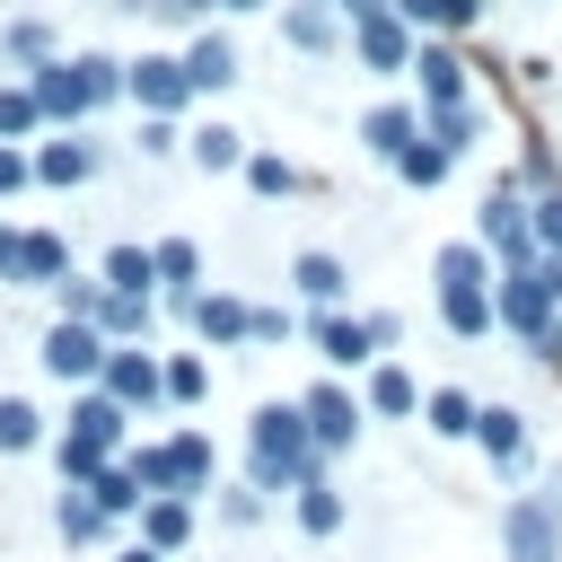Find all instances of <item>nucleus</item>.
<instances>
[{
  "mask_svg": "<svg viewBox=\"0 0 562 562\" xmlns=\"http://www.w3.org/2000/svg\"><path fill=\"white\" fill-rule=\"evenodd\" d=\"M325 465H334V457L307 439L299 395H290V404L272 395V404H255V413H246V483H255V492H299V483H316Z\"/></svg>",
  "mask_w": 562,
  "mask_h": 562,
  "instance_id": "obj_1",
  "label": "nucleus"
},
{
  "mask_svg": "<svg viewBox=\"0 0 562 562\" xmlns=\"http://www.w3.org/2000/svg\"><path fill=\"white\" fill-rule=\"evenodd\" d=\"M123 448H132V413H123L105 386H79L44 457H53V474H61V483H88V474H105Z\"/></svg>",
  "mask_w": 562,
  "mask_h": 562,
  "instance_id": "obj_2",
  "label": "nucleus"
},
{
  "mask_svg": "<svg viewBox=\"0 0 562 562\" xmlns=\"http://www.w3.org/2000/svg\"><path fill=\"white\" fill-rule=\"evenodd\" d=\"M501 562H562V474H536L501 509Z\"/></svg>",
  "mask_w": 562,
  "mask_h": 562,
  "instance_id": "obj_3",
  "label": "nucleus"
},
{
  "mask_svg": "<svg viewBox=\"0 0 562 562\" xmlns=\"http://www.w3.org/2000/svg\"><path fill=\"white\" fill-rule=\"evenodd\" d=\"M474 448H483V465H492L509 492H527V483L544 474V457H536V430H527V413H518V404H483V422H474Z\"/></svg>",
  "mask_w": 562,
  "mask_h": 562,
  "instance_id": "obj_4",
  "label": "nucleus"
},
{
  "mask_svg": "<svg viewBox=\"0 0 562 562\" xmlns=\"http://www.w3.org/2000/svg\"><path fill=\"white\" fill-rule=\"evenodd\" d=\"M474 237L492 246V263L501 272H527L544 246H536V220H527V193H509V184H492L483 202H474Z\"/></svg>",
  "mask_w": 562,
  "mask_h": 562,
  "instance_id": "obj_5",
  "label": "nucleus"
},
{
  "mask_svg": "<svg viewBox=\"0 0 562 562\" xmlns=\"http://www.w3.org/2000/svg\"><path fill=\"white\" fill-rule=\"evenodd\" d=\"M105 351H114V342H105L97 325H70V316H53V325L35 334V360H44V378H61L70 395L105 378Z\"/></svg>",
  "mask_w": 562,
  "mask_h": 562,
  "instance_id": "obj_6",
  "label": "nucleus"
},
{
  "mask_svg": "<svg viewBox=\"0 0 562 562\" xmlns=\"http://www.w3.org/2000/svg\"><path fill=\"white\" fill-rule=\"evenodd\" d=\"M299 413H307V439H316L325 457H351L360 430H369V404H360V386H342V378H316V386L299 395Z\"/></svg>",
  "mask_w": 562,
  "mask_h": 562,
  "instance_id": "obj_7",
  "label": "nucleus"
},
{
  "mask_svg": "<svg viewBox=\"0 0 562 562\" xmlns=\"http://www.w3.org/2000/svg\"><path fill=\"white\" fill-rule=\"evenodd\" d=\"M132 422L140 413H167V351H140V342H114L105 351V378H97Z\"/></svg>",
  "mask_w": 562,
  "mask_h": 562,
  "instance_id": "obj_8",
  "label": "nucleus"
},
{
  "mask_svg": "<svg viewBox=\"0 0 562 562\" xmlns=\"http://www.w3.org/2000/svg\"><path fill=\"white\" fill-rule=\"evenodd\" d=\"M123 97L140 105V114H193V70H184V53H140L132 70H123Z\"/></svg>",
  "mask_w": 562,
  "mask_h": 562,
  "instance_id": "obj_9",
  "label": "nucleus"
},
{
  "mask_svg": "<svg viewBox=\"0 0 562 562\" xmlns=\"http://www.w3.org/2000/svg\"><path fill=\"white\" fill-rule=\"evenodd\" d=\"M105 176V140L79 123V132H44L35 140V184H53V193H79V184H97Z\"/></svg>",
  "mask_w": 562,
  "mask_h": 562,
  "instance_id": "obj_10",
  "label": "nucleus"
},
{
  "mask_svg": "<svg viewBox=\"0 0 562 562\" xmlns=\"http://www.w3.org/2000/svg\"><path fill=\"white\" fill-rule=\"evenodd\" d=\"M413 53H422V35H413L395 9H378V18H360V26H351V61H360V70H378V79H413Z\"/></svg>",
  "mask_w": 562,
  "mask_h": 562,
  "instance_id": "obj_11",
  "label": "nucleus"
},
{
  "mask_svg": "<svg viewBox=\"0 0 562 562\" xmlns=\"http://www.w3.org/2000/svg\"><path fill=\"white\" fill-rule=\"evenodd\" d=\"M413 97H422V105H465V97H474V70H465V44H457V35H422V53H413Z\"/></svg>",
  "mask_w": 562,
  "mask_h": 562,
  "instance_id": "obj_12",
  "label": "nucleus"
},
{
  "mask_svg": "<svg viewBox=\"0 0 562 562\" xmlns=\"http://www.w3.org/2000/svg\"><path fill=\"white\" fill-rule=\"evenodd\" d=\"M307 351L342 378V369H378V342H369V316L360 307H325V316H307Z\"/></svg>",
  "mask_w": 562,
  "mask_h": 562,
  "instance_id": "obj_13",
  "label": "nucleus"
},
{
  "mask_svg": "<svg viewBox=\"0 0 562 562\" xmlns=\"http://www.w3.org/2000/svg\"><path fill=\"white\" fill-rule=\"evenodd\" d=\"M281 44H290V53H307V61L351 53V18H342L334 0H281Z\"/></svg>",
  "mask_w": 562,
  "mask_h": 562,
  "instance_id": "obj_14",
  "label": "nucleus"
},
{
  "mask_svg": "<svg viewBox=\"0 0 562 562\" xmlns=\"http://www.w3.org/2000/svg\"><path fill=\"white\" fill-rule=\"evenodd\" d=\"M26 88H35V105H44V132H79V123L97 114V105H88V79H79V53L26 70Z\"/></svg>",
  "mask_w": 562,
  "mask_h": 562,
  "instance_id": "obj_15",
  "label": "nucleus"
},
{
  "mask_svg": "<svg viewBox=\"0 0 562 562\" xmlns=\"http://www.w3.org/2000/svg\"><path fill=\"white\" fill-rule=\"evenodd\" d=\"M149 255H158V316L193 325V299H202V246H193V237H149Z\"/></svg>",
  "mask_w": 562,
  "mask_h": 562,
  "instance_id": "obj_16",
  "label": "nucleus"
},
{
  "mask_svg": "<svg viewBox=\"0 0 562 562\" xmlns=\"http://www.w3.org/2000/svg\"><path fill=\"white\" fill-rule=\"evenodd\" d=\"M492 316H501V334H509V342H527L536 325H553V316H562V299H553V290L536 281V263H527V272H501V281H492Z\"/></svg>",
  "mask_w": 562,
  "mask_h": 562,
  "instance_id": "obj_17",
  "label": "nucleus"
},
{
  "mask_svg": "<svg viewBox=\"0 0 562 562\" xmlns=\"http://www.w3.org/2000/svg\"><path fill=\"white\" fill-rule=\"evenodd\" d=\"M184 334H193L202 351H246V342H255V299H246V290H202Z\"/></svg>",
  "mask_w": 562,
  "mask_h": 562,
  "instance_id": "obj_18",
  "label": "nucleus"
},
{
  "mask_svg": "<svg viewBox=\"0 0 562 562\" xmlns=\"http://www.w3.org/2000/svg\"><path fill=\"white\" fill-rule=\"evenodd\" d=\"M176 53H184V70H193V97H228V88L246 79V53H237L228 26H202V35H184Z\"/></svg>",
  "mask_w": 562,
  "mask_h": 562,
  "instance_id": "obj_19",
  "label": "nucleus"
},
{
  "mask_svg": "<svg viewBox=\"0 0 562 562\" xmlns=\"http://www.w3.org/2000/svg\"><path fill=\"white\" fill-rule=\"evenodd\" d=\"M430 299H439V325H448L457 342H483V334H501V316H492V281L430 272Z\"/></svg>",
  "mask_w": 562,
  "mask_h": 562,
  "instance_id": "obj_20",
  "label": "nucleus"
},
{
  "mask_svg": "<svg viewBox=\"0 0 562 562\" xmlns=\"http://www.w3.org/2000/svg\"><path fill=\"white\" fill-rule=\"evenodd\" d=\"M413 140H422V97H378V105L360 114V149H369L378 167H395Z\"/></svg>",
  "mask_w": 562,
  "mask_h": 562,
  "instance_id": "obj_21",
  "label": "nucleus"
},
{
  "mask_svg": "<svg viewBox=\"0 0 562 562\" xmlns=\"http://www.w3.org/2000/svg\"><path fill=\"white\" fill-rule=\"evenodd\" d=\"M290 299H299L307 316H325V307H351V272H342V255H325V246H299V255H290Z\"/></svg>",
  "mask_w": 562,
  "mask_h": 562,
  "instance_id": "obj_22",
  "label": "nucleus"
},
{
  "mask_svg": "<svg viewBox=\"0 0 562 562\" xmlns=\"http://www.w3.org/2000/svg\"><path fill=\"white\" fill-rule=\"evenodd\" d=\"M167 448V492H184V501H202V492H220V448H211V430H167L158 439Z\"/></svg>",
  "mask_w": 562,
  "mask_h": 562,
  "instance_id": "obj_23",
  "label": "nucleus"
},
{
  "mask_svg": "<svg viewBox=\"0 0 562 562\" xmlns=\"http://www.w3.org/2000/svg\"><path fill=\"white\" fill-rule=\"evenodd\" d=\"M422 378L404 369V360H378L369 378H360V404H369V422H422Z\"/></svg>",
  "mask_w": 562,
  "mask_h": 562,
  "instance_id": "obj_24",
  "label": "nucleus"
},
{
  "mask_svg": "<svg viewBox=\"0 0 562 562\" xmlns=\"http://www.w3.org/2000/svg\"><path fill=\"white\" fill-rule=\"evenodd\" d=\"M53 536H61L70 553H97V544H123V536H114V518H105V509L88 501V483H61V492H53Z\"/></svg>",
  "mask_w": 562,
  "mask_h": 562,
  "instance_id": "obj_25",
  "label": "nucleus"
},
{
  "mask_svg": "<svg viewBox=\"0 0 562 562\" xmlns=\"http://www.w3.org/2000/svg\"><path fill=\"white\" fill-rule=\"evenodd\" d=\"M193 527H202V509H193L184 492H158V501H149L140 518H132V536H140L149 553H167V562H176V553L193 544Z\"/></svg>",
  "mask_w": 562,
  "mask_h": 562,
  "instance_id": "obj_26",
  "label": "nucleus"
},
{
  "mask_svg": "<svg viewBox=\"0 0 562 562\" xmlns=\"http://www.w3.org/2000/svg\"><path fill=\"white\" fill-rule=\"evenodd\" d=\"M0 61H9L18 79H26V70H44V61H61L53 18H35V9H26V18H9V26H0Z\"/></svg>",
  "mask_w": 562,
  "mask_h": 562,
  "instance_id": "obj_27",
  "label": "nucleus"
},
{
  "mask_svg": "<svg viewBox=\"0 0 562 562\" xmlns=\"http://www.w3.org/2000/svg\"><path fill=\"white\" fill-rule=\"evenodd\" d=\"M97 281H105V290H123V299H158V255H149L140 237H114V246H105V263H97Z\"/></svg>",
  "mask_w": 562,
  "mask_h": 562,
  "instance_id": "obj_28",
  "label": "nucleus"
},
{
  "mask_svg": "<svg viewBox=\"0 0 562 562\" xmlns=\"http://www.w3.org/2000/svg\"><path fill=\"white\" fill-rule=\"evenodd\" d=\"M386 9H395L413 35H457V44L483 26V0H386Z\"/></svg>",
  "mask_w": 562,
  "mask_h": 562,
  "instance_id": "obj_29",
  "label": "nucleus"
},
{
  "mask_svg": "<svg viewBox=\"0 0 562 562\" xmlns=\"http://www.w3.org/2000/svg\"><path fill=\"white\" fill-rule=\"evenodd\" d=\"M246 193H263V202H290V193H325V176H299L281 149H246Z\"/></svg>",
  "mask_w": 562,
  "mask_h": 562,
  "instance_id": "obj_30",
  "label": "nucleus"
},
{
  "mask_svg": "<svg viewBox=\"0 0 562 562\" xmlns=\"http://www.w3.org/2000/svg\"><path fill=\"white\" fill-rule=\"evenodd\" d=\"M53 413H35V395H0V457H35V448H53Z\"/></svg>",
  "mask_w": 562,
  "mask_h": 562,
  "instance_id": "obj_31",
  "label": "nucleus"
},
{
  "mask_svg": "<svg viewBox=\"0 0 562 562\" xmlns=\"http://www.w3.org/2000/svg\"><path fill=\"white\" fill-rule=\"evenodd\" d=\"M184 158H193L202 176H237V167H246V132H237V123H193V132H184Z\"/></svg>",
  "mask_w": 562,
  "mask_h": 562,
  "instance_id": "obj_32",
  "label": "nucleus"
},
{
  "mask_svg": "<svg viewBox=\"0 0 562 562\" xmlns=\"http://www.w3.org/2000/svg\"><path fill=\"white\" fill-rule=\"evenodd\" d=\"M474 422H483V395H465V386H430L422 395V430L430 439H474Z\"/></svg>",
  "mask_w": 562,
  "mask_h": 562,
  "instance_id": "obj_33",
  "label": "nucleus"
},
{
  "mask_svg": "<svg viewBox=\"0 0 562 562\" xmlns=\"http://www.w3.org/2000/svg\"><path fill=\"white\" fill-rule=\"evenodd\" d=\"M457 167H465V158H457V149H439V140L422 132V140H413V149H404V158H395L386 176H395V184H413V193H439V184H448Z\"/></svg>",
  "mask_w": 562,
  "mask_h": 562,
  "instance_id": "obj_34",
  "label": "nucleus"
},
{
  "mask_svg": "<svg viewBox=\"0 0 562 562\" xmlns=\"http://www.w3.org/2000/svg\"><path fill=\"white\" fill-rule=\"evenodd\" d=\"M290 518H299V536H307V544H325V536H342V492L316 474V483H299V492H290Z\"/></svg>",
  "mask_w": 562,
  "mask_h": 562,
  "instance_id": "obj_35",
  "label": "nucleus"
},
{
  "mask_svg": "<svg viewBox=\"0 0 562 562\" xmlns=\"http://www.w3.org/2000/svg\"><path fill=\"white\" fill-rule=\"evenodd\" d=\"M422 132H430L439 149L474 158V140H483V105H474V97H465V105H422Z\"/></svg>",
  "mask_w": 562,
  "mask_h": 562,
  "instance_id": "obj_36",
  "label": "nucleus"
},
{
  "mask_svg": "<svg viewBox=\"0 0 562 562\" xmlns=\"http://www.w3.org/2000/svg\"><path fill=\"white\" fill-rule=\"evenodd\" d=\"M88 501H97V509H105V518H114V527H123V518H140V509H149V492H140V474H132V465H123V457H114V465H105V474H88Z\"/></svg>",
  "mask_w": 562,
  "mask_h": 562,
  "instance_id": "obj_37",
  "label": "nucleus"
},
{
  "mask_svg": "<svg viewBox=\"0 0 562 562\" xmlns=\"http://www.w3.org/2000/svg\"><path fill=\"white\" fill-rule=\"evenodd\" d=\"M0 140H18V149H35V140H44V105H35V88H26V79H0Z\"/></svg>",
  "mask_w": 562,
  "mask_h": 562,
  "instance_id": "obj_38",
  "label": "nucleus"
},
{
  "mask_svg": "<svg viewBox=\"0 0 562 562\" xmlns=\"http://www.w3.org/2000/svg\"><path fill=\"white\" fill-rule=\"evenodd\" d=\"M44 299H53V316H70V325H97V316H105V281H97V272H70V281H53Z\"/></svg>",
  "mask_w": 562,
  "mask_h": 562,
  "instance_id": "obj_39",
  "label": "nucleus"
},
{
  "mask_svg": "<svg viewBox=\"0 0 562 562\" xmlns=\"http://www.w3.org/2000/svg\"><path fill=\"white\" fill-rule=\"evenodd\" d=\"M149 325H158V299H123V290H105V316H97L105 342H140Z\"/></svg>",
  "mask_w": 562,
  "mask_h": 562,
  "instance_id": "obj_40",
  "label": "nucleus"
},
{
  "mask_svg": "<svg viewBox=\"0 0 562 562\" xmlns=\"http://www.w3.org/2000/svg\"><path fill=\"white\" fill-rule=\"evenodd\" d=\"M211 395V360L202 351H167V413H193Z\"/></svg>",
  "mask_w": 562,
  "mask_h": 562,
  "instance_id": "obj_41",
  "label": "nucleus"
},
{
  "mask_svg": "<svg viewBox=\"0 0 562 562\" xmlns=\"http://www.w3.org/2000/svg\"><path fill=\"white\" fill-rule=\"evenodd\" d=\"M211 509H220V527H237V536H246V527H263L272 492H255V483L237 474V483H220V492H211Z\"/></svg>",
  "mask_w": 562,
  "mask_h": 562,
  "instance_id": "obj_42",
  "label": "nucleus"
},
{
  "mask_svg": "<svg viewBox=\"0 0 562 562\" xmlns=\"http://www.w3.org/2000/svg\"><path fill=\"white\" fill-rule=\"evenodd\" d=\"M123 70H132V61H114V53H79V79H88V105H97V114L123 105Z\"/></svg>",
  "mask_w": 562,
  "mask_h": 562,
  "instance_id": "obj_43",
  "label": "nucleus"
},
{
  "mask_svg": "<svg viewBox=\"0 0 562 562\" xmlns=\"http://www.w3.org/2000/svg\"><path fill=\"white\" fill-rule=\"evenodd\" d=\"M255 342H263V351H281V342H307V316H299V307H272V299H255Z\"/></svg>",
  "mask_w": 562,
  "mask_h": 562,
  "instance_id": "obj_44",
  "label": "nucleus"
},
{
  "mask_svg": "<svg viewBox=\"0 0 562 562\" xmlns=\"http://www.w3.org/2000/svg\"><path fill=\"white\" fill-rule=\"evenodd\" d=\"M149 18L184 44V35H202V26H211V0H149Z\"/></svg>",
  "mask_w": 562,
  "mask_h": 562,
  "instance_id": "obj_45",
  "label": "nucleus"
},
{
  "mask_svg": "<svg viewBox=\"0 0 562 562\" xmlns=\"http://www.w3.org/2000/svg\"><path fill=\"white\" fill-rule=\"evenodd\" d=\"M132 149H140V158H176V149H184V123H176V114H140V140H132Z\"/></svg>",
  "mask_w": 562,
  "mask_h": 562,
  "instance_id": "obj_46",
  "label": "nucleus"
},
{
  "mask_svg": "<svg viewBox=\"0 0 562 562\" xmlns=\"http://www.w3.org/2000/svg\"><path fill=\"white\" fill-rule=\"evenodd\" d=\"M0 290H26V220H0Z\"/></svg>",
  "mask_w": 562,
  "mask_h": 562,
  "instance_id": "obj_47",
  "label": "nucleus"
},
{
  "mask_svg": "<svg viewBox=\"0 0 562 562\" xmlns=\"http://www.w3.org/2000/svg\"><path fill=\"white\" fill-rule=\"evenodd\" d=\"M527 220H536V246H544V255H562V184H553V193H536V202H527Z\"/></svg>",
  "mask_w": 562,
  "mask_h": 562,
  "instance_id": "obj_48",
  "label": "nucleus"
},
{
  "mask_svg": "<svg viewBox=\"0 0 562 562\" xmlns=\"http://www.w3.org/2000/svg\"><path fill=\"white\" fill-rule=\"evenodd\" d=\"M26 184H35V149L0 140V202H9V193H26Z\"/></svg>",
  "mask_w": 562,
  "mask_h": 562,
  "instance_id": "obj_49",
  "label": "nucleus"
},
{
  "mask_svg": "<svg viewBox=\"0 0 562 562\" xmlns=\"http://www.w3.org/2000/svg\"><path fill=\"white\" fill-rule=\"evenodd\" d=\"M360 316H369V342H378V360H395V351H404V316H395V307H360Z\"/></svg>",
  "mask_w": 562,
  "mask_h": 562,
  "instance_id": "obj_50",
  "label": "nucleus"
},
{
  "mask_svg": "<svg viewBox=\"0 0 562 562\" xmlns=\"http://www.w3.org/2000/svg\"><path fill=\"white\" fill-rule=\"evenodd\" d=\"M518 360H536V369H562V316H553V325H536V334L518 342Z\"/></svg>",
  "mask_w": 562,
  "mask_h": 562,
  "instance_id": "obj_51",
  "label": "nucleus"
},
{
  "mask_svg": "<svg viewBox=\"0 0 562 562\" xmlns=\"http://www.w3.org/2000/svg\"><path fill=\"white\" fill-rule=\"evenodd\" d=\"M509 79H518V97H527V88H553V61H544V53H518Z\"/></svg>",
  "mask_w": 562,
  "mask_h": 562,
  "instance_id": "obj_52",
  "label": "nucleus"
},
{
  "mask_svg": "<svg viewBox=\"0 0 562 562\" xmlns=\"http://www.w3.org/2000/svg\"><path fill=\"white\" fill-rule=\"evenodd\" d=\"M263 9H281V0H211V18H263Z\"/></svg>",
  "mask_w": 562,
  "mask_h": 562,
  "instance_id": "obj_53",
  "label": "nucleus"
},
{
  "mask_svg": "<svg viewBox=\"0 0 562 562\" xmlns=\"http://www.w3.org/2000/svg\"><path fill=\"white\" fill-rule=\"evenodd\" d=\"M105 562H167V553H149V544H140V536H123V544H114V553H105Z\"/></svg>",
  "mask_w": 562,
  "mask_h": 562,
  "instance_id": "obj_54",
  "label": "nucleus"
},
{
  "mask_svg": "<svg viewBox=\"0 0 562 562\" xmlns=\"http://www.w3.org/2000/svg\"><path fill=\"white\" fill-rule=\"evenodd\" d=\"M536 281H544V290L562 299V255H536Z\"/></svg>",
  "mask_w": 562,
  "mask_h": 562,
  "instance_id": "obj_55",
  "label": "nucleus"
},
{
  "mask_svg": "<svg viewBox=\"0 0 562 562\" xmlns=\"http://www.w3.org/2000/svg\"><path fill=\"white\" fill-rule=\"evenodd\" d=\"M0 70H9V61H0Z\"/></svg>",
  "mask_w": 562,
  "mask_h": 562,
  "instance_id": "obj_56",
  "label": "nucleus"
},
{
  "mask_svg": "<svg viewBox=\"0 0 562 562\" xmlns=\"http://www.w3.org/2000/svg\"><path fill=\"white\" fill-rule=\"evenodd\" d=\"M483 9H492V0H483Z\"/></svg>",
  "mask_w": 562,
  "mask_h": 562,
  "instance_id": "obj_57",
  "label": "nucleus"
}]
</instances>
